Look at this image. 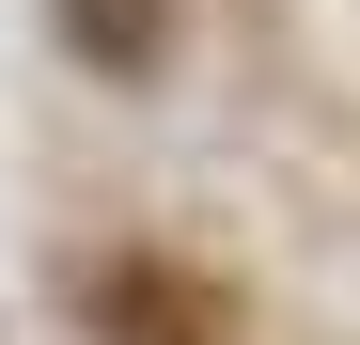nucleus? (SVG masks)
Returning a JSON list of instances; mask_svg holds the SVG:
<instances>
[{"label":"nucleus","instance_id":"f257e3e1","mask_svg":"<svg viewBox=\"0 0 360 345\" xmlns=\"http://www.w3.org/2000/svg\"><path fill=\"white\" fill-rule=\"evenodd\" d=\"M94 345H235V299L172 251H110L94 267Z\"/></svg>","mask_w":360,"mask_h":345},{"label":"nucleus","instance_id":"f03ea898","mask_svg":"<svg viewBox=\"0 0 360 345\" xmlns=\"http://www.w3.org/2000/svg\"><path fill=\"white\" fill-rule=\"evenodd\" d=\"M63 47L94 79H157V47H172V0H63Z\"/></svg>","mask_w":360,"mask_h":345}]
</instances>
